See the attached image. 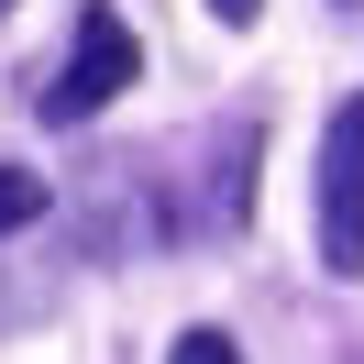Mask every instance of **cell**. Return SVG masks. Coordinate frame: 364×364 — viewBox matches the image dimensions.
<instances>
[{
  "label": "cell",
  "instance_id": "1",
  "mask_svg": "<svg viewBox=\"0 0 364 364\" xmlns=\"http://www.w3.org/2000/svg\"><path fill=\"white\" fill-rule=\"evenodd\" d=\"M133 77H144L133 23H122V11H89V23H77V55L55 67V89H45V122H89V111H111Z\"/></svg>",
  "mask_w": 364,
  "mask_h": 364
},
{
  "label": "cell",
  "instance_id": "2",
  "mask_svg": "<svg viewBox=\"0 0 364 364\" xmlns=\"http://www.w3.org/2000/svg\"><path fill=\"white\" fill-rule=\"evenodd\" d=\"M320 254L342 276L364 265V100H342L320 133Z\"/></svg>",
  "mask_w": 364,
  "mask_h": 364
},
{
  "label": "cell",
  "instance_id": "3",
  "mask_svg": "<svg viewBox=\"0 0 364 364\" xmlns=\"http://www.w3.org/2000/svg\"><path fill=\"white\" fill-rule=\"evenodd\" d=\"M45 210H55V188L33 177V166H0V243H11V232H33Z\"/></svg>",
  "mask_w": 364,
  "mask_h": 364
},
{
  "label": "cell",
  "instance_id": "4",
  "mask_svg": "<svg viewBox=\"0 0 364 364\" xmlns=\"http://www.w3.org/2000/svg\"><path fill=\"white\" fill-rule=\"evenodd\" d=\"M166 364H243V342H232V331H177Z\"/></svg>",
  "mask_w": 364,
  "mask_h": 364
},
{
  "label": "cell",
  "instance_id": "5",
  "mask_svg": "<svg viewBox=\"0 0 364 364\" xmlns=\"http://www.w3.org/2000/svg\"><path fill=\"white\" fill-rule=\"evenodd\" d=\"M210 11H221V23H254V11H265V0H210Z\"/></svg>",
  "mask_w": 364,
  "mask_h": 364
},
{
  "label": "cell",
  "instance_id": "6",
  "mask_svg": "<svg viewBox=\"0 0 364 364\" xmlns=\"http://www.w3.org/2000/svg\"><path fill=\"white\" fill-rule=\"evenodd\" d=\"M0 11H11V0H0Z\"/></svg>",
  "mask_w": 364,
  "mask_h": 364
}]
</instances>
